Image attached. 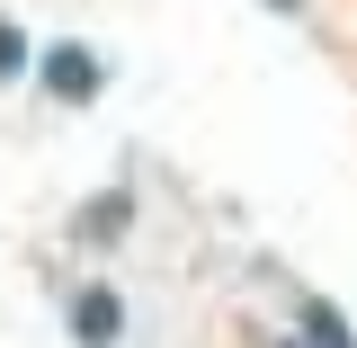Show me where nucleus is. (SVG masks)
Wrapping results in <instances>:
<instances>
[{"mask_svg": "<svg viewBox=\"0 0 357 348\" xmlns=\"http://www.w3.org/2000/svg\"><path fill=\"white\" fill-rule=\"evenodd\" d=\"M36 72H45V98H54V107H89V98H98V81H107L89 45H45Z\"/></svg>", "mask_w": 357, "mask_h": 348, "instance_id": "1", "label": "nucleus"}, {"mask_svg": "<svg viewBox=\"0 0 357 348\" xmlns=\"http://www.w3.org/2000/svg\"><path fill=\"white\" fill-rule=\"evenodd\" d=\"M72 331H81V348H116L126 340V295L116 286H81L72 295Z\"/></svg>", "mask_w": 357, "mask_h": 348, "instance_id": "2", "label": "nucleus"}, {"mask_svg": "<svg viewBox=\"0 0 357 348\" xmlns=\"http://www.w3.org/2000/svg\"><path fill=\"white\" fill-rule=\"evenodd\" d=\"M295 321H304V340H312V348H357L349 312H340V304H321V295H304V304H295Z\"/></svg>", "mask_w": 357, "mask_h": 348, "instance_id": "3", "label": "nucleus"}, {"mask_svg": "<svg viewBox=\"0 0 357 348\" xmlns=\"http://www.w3.org/2000/svg\"><path fill=\"white\" fill-rule=\"evenodd\" d=\"M27 63H36V45H27V27H18V18H0V81H18Z\"/></svg>", "mask_w": 357, "mask_h": 348, "instance_id": "4", "label": "nucleus"}, {"mask_svg": "<svg viewBox=\"0 0 357 348\" xmlns=\"http://www.w3.org/2000/svg\"><path fill=\"white\" fill-rule=\"evenodd\" d=\"M268 348H312V340H268Z\"/></svg>", "mask_w": 357, "mask_h": 348, "instance_id": "5", "label": "nucleus"}, {"mask_svg": "<svg viewBox=\"0 0 357 348\" xmlns=\"http://www.w3.org/2000/svg\"><path fill=\"white\" fill-rule=\"evenodd\" d=\"M268 9H304V0H268Z\"/></svg>", "mask_w": 357, "mask_h": 348, "instance_id": "6", "label": "nucleus"}]
</instances>
